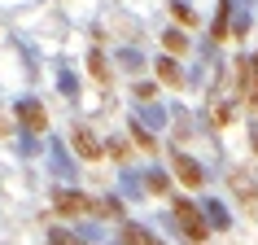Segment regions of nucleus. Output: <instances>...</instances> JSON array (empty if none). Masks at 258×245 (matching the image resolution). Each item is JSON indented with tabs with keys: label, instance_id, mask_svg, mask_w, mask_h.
<instances>
[{
	"label": "nucleus",
	"instance_id": "dca6fc26",
	"mask_svg": "<svg viewBox=\"0 0 258 245\" xmlns=\"http://www.w3.org/2000/svg\"><path fill=\"white\" fill-rule=\"evenodd\" d=\"M206 215H210V223H215V228H223V223H228V215H223V206H219V202L206 206Z\"/></svg>",
	"mask_w": 258,
	"mask_h": 245
},
{
	"label": "nucleus",
	"instance_id": "0eeeda50",
	"mask_svg": "<svg viewBox=\"0 0 258 245\" xmlns=\"http://www.w3.org/2000/svg\"><path fill=\"white\" fill-rule=\"evenodd\" d=\"M158 79L171 83V88H179V83H184V70L175 66V57H158Z\"/></svg>",
	"mask_w": 258,
	"mask_h": 245
},
{
	"label": "nucleus",
	"instance_id": "7ed1b4c3",
	"mask_svg": "<svg viewBox=\"0 0 258 245\" xmlns=\"http://www.w3.org/2000/svg\"><path fill=\"white\" fill-rule=\"evenodd\" d=\"M171 171H175V179L184 184V189H202L206 184V171L192 162L188 153H175V158H171Z\"/></svg>",
	"mask_w": 258,
	"mask_h": 245
},
{
	"label": "nucleus",
	"instance_id": "9b49d317",
	"mask_svg": "<svg viewBox=\"0 0 258 245\" xmlns=\"http://www.w3.org/2000/svg\"><path fill=\"white\" fill-rule=\"evenodd\" d=\"M228 14H232V0L219 5V18H215V40H228Z\"/></svg>",
	"mask_w": 258,
	"mask_h": 245
},
{
	"label": "nucleus",
	"instance_id": "ddd939ff",
	"mask_svg": "<svg viewBox=\"0 0 258 245\" xmlns=\"http://www.w3.org/2000/svg\"><path fill=\"white\" fill-rule=\"evenodd\" d=\"M145 179H149V184H145L149 193H166L171 189V175H162V171H153V175H145Z\"/></svg>",
	"mask_w": 258,
	"mask_h": 245
},
{
	"label": "nucleus",
	"instance_id": "9d476101",
	"mask_svg": "<svg viewBox=\"0 0 258 245\" xmlns=\"http://www.w3.org/2000/svg\"><path fill=\"white\" fill-rule=\"evenodd\" d=\"M48 245H88V241L75 236V232H66V228H53V232H48Z\"/></svg>",
	"mask_w": 258,
	"mask_h": 245
},
{
	"label": "nucleus",
	"instance_id": "f3484780",
	"mask_svg": "<svg viewBox=\"0 0 258 245\" xmlns=\"http://www.w3.org/2000/svg\"><path fill=\"white\" fill-rule=\"evenodd\" d=\"M254 88H258V57H254Z\"/></svg>",
	"mask_w": 258,
	"mask_h": 245
},
{
	"label": "nucleus",
	"instance_id": "a211bd4d",
	"mask_svg": "<svg viewBox=\"0 0 258 245\" xmlns=\"http://www.w3.org/2000/svg\"><path fill=\"white\" fill-rule=\"evenodd\" d=\"M5 132H9V127H5V118H0V136H5Z\"/></svg>",
	"mask_w": 258,
	"mask_h": 245
},
{
	"label": "nucleus",
	"instance_id": "39448f33",
	"mask_svg": "<svg viewBox=\"0 0 258 245\" xmlns=\"http://www.w3.org/2000/svg\"><path fill=\"white\" fill-rule=\"evenodd\" d=\"M70 140H75V153H79V158H88V162H96V158H101V145H96V136L92 132H88V127H75V132H70Z\"/></svg>",
	"mask_w": 258,
	"mask_h": 245
},
{
	"label": "nucleus",
	"instance_id": "423d86ee",
	"mask_svg": "<svg viewBox=\"0 0 258 245\" xmlns=\"http://www.w3.org/2000/svg\"><path fill=\"white\" fill-rule=\"evenodd\" d=\"M118 241L122 245H162V236H153L145 223H122V228H118Z\"/></svg>",
	"mask_w": 258,
	"mask_h": 245
},
{
	"label": "nucleus",
	"instance_id": "20e7f679",
	"mask_svg": "<svg viewBox=\"0 0 258 245\" xmlns=\"http://www.w3.org/2000/svg\"><path fill=\"white\" fill-rule=\"evenodd\" d=\"M18 122L31 127V132H44V127H48V114H44L40 101H18Z\"/></svg>",
	"mask_w": 258,
	"mask_h": 245
},
{
	"label": "nucleus",
	"instance_id": "6e6552de",
	"mask_svg": "<svg viewBox=\"0 0 258 245\" xmlns=\"http://www.w3.org/2000/svg\"><path fill=\"white\" fill-rule=\"evenodd\" d=\"M162 48H166L171 57H179L184 48H188V40H184V31H166V35H162Z\"/></svg>",
	"mask_w": 258,
	"mask_h": 245
},
{
	"label": "nucleus",
	"instance_id": "f03ea898",
	"mask_svg": "<svg viewBox=\"0 0 258 245\" xmlns=\"http://www.w3.org/2000/svg\"><path fill=\"white\" fill-rule=\"evenodd\" d=\"M175 223L184 228V236H188V241H197V245L210 236V223L197 215V206H192V202H175Z\"/></svg>",
	"mask_w": 258,
	"mask_h": 245
},
{
	"label": "nucleus",
	"instance_id": "4468645a",
	"mask_svg": "<svg viewBox=\"0 0 258 245\" xmlns=\"http://www.w3.org/2000/svg\"><path fill=\"white\" fill-rule=\"evenodd\" d=\"M101 219H122V202L118 197H105V202H101Z\"/></svg>",
	"mask_w": 258,
	"mask_h": 245
},
{
	"label": "nucleus",
	"instance_id": "1a4fd4ad",
	"mask_svg": "<svg viewBox=\"0 0 258 245\" xmlns=\"http://www.w3.org/2000/svg\"><path fill=\"white\" fill-rule=\"evenodd\" d=\"M171 14H175L179 27H197V14L188 9V0H175V5H171Z\"/></svg>",
	"mask_w": 258,
	"mask_h": 245
},
{
	"label": "nucleus",
	"instance_id": "6ab92c4d",
	"mask_svg": "<svg viewBox=\"0 0 258 245\" xmlns=\"http://www.w3.org/2000/svg\"><path fill=\"white\" fill-rule=\"evenodd\" d=\"M254 149H258V132H254Z\"/></svg>",
	"mask_w": 258,
	"mask_h": 245
},
{
	"label": "nucleus",
	"instance_id": "f257e3e1",
	"mask_svg": "<svg viewBox=\"0 0 258 245\" xmlns=\"http://www.w3.org/2000/svg\"><path fill=\"white\" fill-rule=\"evenodd\" d=\"M53 210H57V215H66V219H83V215H96L101 202H92V197L79 193V189H57L53 193Z\"/></svg>",
	"mask_w": 258,
	"mask_h": 245
},
{
	"label": "nucleus",
	"instance_id": "f8f14e48",
	"mask_svg": "<svg viewBox=\"0 0 258 245\" xmlns=\"http://www.w3.org/2000/svg\"><path fill=\"white\" fill-rule=\"evenodd\" d=\"M88 70H92V79H96V83H105V79H109V75H105V57H101V53L88 57Z\"/></svg>",
	"mask_w": 258,
	"mask_h": 245
},
{
	"label": "nucleus",
	"instance_id": "2eb2a0df",
	"mask_svg": "<svg viewBox=\"0 0 258 245\" xmlns=\"http://www.w3.org/2000/svg\"><path fill=\"white\" fill-rule=\"evenodd\" d=\"M132 136L140 140V149H145V153H153V149H158V145H153V136L145 132V127H140V122H132Z\"/></svg>",
	"mask_w": 258,
	"mask_h": 245
}]
</instances>
